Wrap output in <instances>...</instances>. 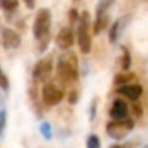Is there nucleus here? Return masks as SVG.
<instances>
[{"mask_svg": "<svg viewBox=\"0 0 148 148\" xmlns=\"http://www.w3.org/2000/svg\"><path fill=\"white\" fill-rule=\"evenodd\" d=\"M58 76L65 82H75L78 79V59L73 53H65L59 58Z\"/></svg>", "mask_w": 148, "mask_h": 148, "instance_id": "nucleus-1", "label": "nucleus"}, {"mask_svg": "<svg viewBox=\"0 0 148 148\" xmlns=\"http://www.w3.org/2000/svg\"><path fill=\"white\" fill-rule=\"evenodd\" d=\"M89 25H91V17L88 12H84L81 19H79V26H78V45L82 53H89L92 40H91V33H89Z\"/></svg>", "mask_w": 148, "mask_h": 148, "instance_id": "nucleus-2", "label": "nucleus"}, {"mask_svg": "<svg viewBox=\"0 0 148 148\" xmlns=\"http://www.w3.org/2000/svg\"><path fill=\"white\" fill-rule=\"evenodd\" d=\"M49 29H50V12L48 9H42L33 23V35L38 40L45 42L48 39L49 35Z\"/></svg>", "mask_w": 148, "mask_h": 148, "instance_id": "nucleus-3", "label": "nucleus"}, {"mask_svg": "<svg viewBox=\"0 0 148 148\" xmlns=\"http://www.w3.org/2000/svg\"><path fill=\"white\" fill-rule=\"evenodd\" d=\"M134 128V121L132 119H121V121H116V122H109L106 125V132L115 138V140H121L125 137V134L128 131H131Z\"/></svg>", "mask_w": 148, "mask_h": 148, "instance_id": "nucleus-4", "label": "nucleus"}, {"mask_svg": "<svg viewBox=\"0 0 148 148\" xmlns=\"http://www.w3.org/2000/svg\"><path fill=\"white\" fill-rule=\"evenodd\" d=\"M63 97H65L63 91L59 86H56L55 84H46L42 89V99L48 106L58 105L63 99Z\"/></svg>", "mask_w": 148, "mask_h": 148, "instance_id": "nucleus-5", "label": "nucleus"}, {"mask_svg": "<svg viewBox=\"0 0 148 148\" xmlns=\"http://www.w3.org/2000/svg\"><path fill=\"white\" fill-rule=\"evenodd\" d=\"M52 73V58H43L39 60L33 69V78L39 82H45Z\"/></svg>", "mask_w": 148, "mask_h": 148, "instance_id": "nucleus-6", "label": "nucleus"}, {"mask_svg": "<svg viewBox=\"0 0 148 148\" xmlns=\"http://www.w3.org/2000/svg\"><path fill=\"white\" fill-rule=\"evenodd\" d=\"M73 40H75V35L72 27H63L56 36V45L60 49H69L73 45Z\"/></svg>", "mask_w": 148, "mask_h": 148, "instance_id": "nucleus-7", "label": "nucleus"}, {"mask_svg": "<svg viewBox=\"0 0 148 148\" xmlns=\"http://www.w3.org/2000/svg\"><path fill=\"white\" fill-rule=\"evenodd\" d=\"M1 38H3V45H4V48H7V49H14V48H19V46H20L22 39H20L19 33H16V32L12 30V29L4 27V29L1 30Z\"/></svg>", "mask_w": 148, "mask_h": 148, "instance_id": "nucleus-8", "label": "nucleus"}, {"mask_svg": "<svg viewBox=\"0 0 148 148\" xmlns=\"http://www.w3.org/2000/svg\"><path fill=\"white\" fill-rule=\"evenodd\" d=\"M109 115L115 119V121H121V119H125L127 115H128V106L124 101L121 99H116L114 101L112 106H111V111H109Z\"/></svg>", "mask_w": 148, "mask_h": 148, "instance_id": "nucleus-9", "label": "nucleus"}, {"mask_svg": "<svg viewBox=\"0 0 148 148\" xmlns=\"http://www.w3.org/2000/svg\"><path fill=\"white\" fill-rule=\"evenodd\" d=\"M118 91H119L121 95L127 97L131 101H137L143 94V88L140 85H122Z\"/></svg>", "mask_w": 148, "mask_h": 148, "instance_id": "nucleus-10", "label": "nucleus"}, {"mask_svg": "<svg viewBox=\"0 0 148 148\" xmlns=\"http://www.w3.org/2000/svg\"><path fill=\"white\" fill-rule=\"evenodd\" d=\"M106 23H108L106 12H97V19H95V23H94V33L95 35L101 33V30L106 26Z\"/></svg>", "mask_w": 148, "mask_h": 148, "instance_id": "nucleus-11", "label": "nucleus"}, {"mask_svg": "<svg viewBox=\"0 0 148 148\" xmlns=\"http://www.w3.org/2000/svg\"><path fill=\"white\" fill-rule=\"evenodd\" d=\"M19 1L17 0H0V7L6 12H10V10H14L17 7Z\"/></svg>", "mask_w": 148, "mask_h": 148, "instance_id": "nucleus-12", "label": "nucleus"}, {"mask_svg": "<svg viewBox=\"0 0 148 148\" xmlns=\"http://www.w3.org/2000/svg\"><path fill=\"white\" fill-rule=\"evenodd\" d=\"M118 30H119V22H115L109 30V40L111 42H115L118 39Z\"/></svg>", "mask_w": 148, "mask_h": 148, "instance_id": "nucleus-13", "label": "nucleus"}, {"mask_svg": "<svg viewBox=\"0 0 148 148\" xmlns=\"http://www.w3.org/2000/svg\"><path fill=\"white\" fill-rule=\"evenodd\" d=\"M86 147L88 148H101V141L97 135H91L86 141Z\"/></svg>", "mask_w": 148, "mask_h": 148, "instance_id": "nucleus-14", "label": "nucleus"}, {"mask_svg": "<svg viewBox=\"0 0 148 148\" xmlns=\"http://www.w3.org/2000/svg\"><path fill=\"white\" fill-rule=\"evenodd\" d=\"M131 66V55L127 49H124V58H122V69L124 71H128Z\"/></svg>", "mask_w": 148, "mask_h": 148, "instance_id": "nucleus-15", "label": "nucleus"}, {"mask_svg": "<svg viewBox=\"0 0 148 148\" xmlns=\"http://www.w3.org/2000/svg\"><path fill=\"white\" fill-rule=\"evenodd\" d=\"M112 3H114V0H99L97 12H106V10L111 7Z\"/></svg>", "mask_w": 148, "mask_h": 148, "instance_id": "nucleus-16", "label": "nucleus"}, {"mask_svg": "<svg viewBox=\"0 0 148 148\" xmlns=\"http://www.w3.org/2000/svg\"><path fill=\"white\" fill-rule=\"evenodd\" d=\"M0 88H3V89H9V81H7V78H6V75L0 71Z\"/></svg>", "mask_w": 148, "mask_h": 148, "instance_id": "nucleus-17", "label": "nucleus"}, {"mask_svg": "<svg viewBox=\"0 0 148 148\" xmlns=\"http://www.w3.org/2000/svg\"><path fill=\"white\" fill-rule=\"evenodd\" d=\"M4 122H6V114H4V111H0V134L4 128Z\"/></svg>", "mask_w": 148, "mask_h": 148, "instance_id": "nucleus-18", "label": "nucleus"}, {"mask_svg": "<svg viewBox=\"0 0 148 148\" xmlns=\"http://www.w3.org/2000/svg\"><path fill=\"white\" fill-rule=\"evenodd\" d=\"M42 132L45 134V138H50V128L48 124H43L42 125Z\"/></svg>", "mask_w": 148, "mask_h": 148, "instance_id": "nucleus-19", "label": "nucleus"}, {"mask_svg": "<svg viewBox=\"0 0 148 148\" xmlns=\"http://www.w3.org/2000/svg\"><path fill=\"white\" fill-rule=\"evenodd\" d=\"M69 19H71V22H76V20H78V12H76L75 9H72V10L69 12Z\"/></svg>", "mask_w": 148, "mask_h": 148, "instance_id": "nucleus-20", "label": "nucleus"}, {"mask_svg": "<svg viewBox=\"0 0 148 148\" xmlns=\"http://www.w3.org/2000/svg\"><path fill=\"white\" fill-rule=\"evenodd\" d=\"M76 99H78V92H76V91L71 92V95H69V102H71V103H75Z\"/></svg>", "mask_w": 148, "mask_h": 148, "instance_id": "nucleus-21", "label": "nucleus"}, {"mask_svg": "<svg viewBox=\"0 0 148 148\" xmlns=\"http://www.w3.org/2000/svg\"><path fill=\"white\" fill-rule=\"evenodd\" d=\"M23 1L27 4L29 9H33V7H35V0H23Z\"/></svg>", "mask_w": 148, "mask_h": 148, "instance_id": "nucleus-22", "label": "nucleus"}, {"mask_svg": "<svg viewBox=\"0 0 148 148\" xmlns=\"http://www.w3.org/2000/svg\"><path fill=\"white\" fill-rule=\"evenodd\" d=\"M112 148H121V147H119V145H114Z\"/></svg>", "mask_w": 148, "mask_h": 148, "instance_id": "nucleus-23", "label": "nucleus"}]
</instances>
